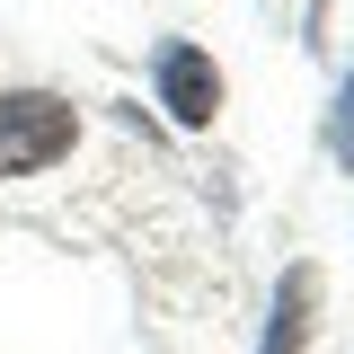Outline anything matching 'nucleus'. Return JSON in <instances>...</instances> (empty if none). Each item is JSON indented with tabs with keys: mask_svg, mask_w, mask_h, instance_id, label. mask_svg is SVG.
Returning <instances> with one entry per match:
<instances>
[{
	"mask_svg": "<svg viewBox=\"0 0 354 354\" xmlns=\"http://www.w3.org/2000/svg\"><path fill=\"white\" fill-rule=\"evenodd\" d=\"M80 142V106L53 88H0V177H36L53 160H71Z\"/></svg>",
	"mask_w": 354,
	"mask_h": 354,
	"instance_id": "nucleus-1",
	"label": "nucleus"
},
{
	"mask_svg": "<svg viewBox=\"0 0 354 354\" xmlns=\"http://www.w3.org/2000/svg\"><path fill=\"white\" fill-rule=\"evenodd\" d=\"M151 80H160V106H169L186 133H204L221 115V71L204 44H160V62H151Z\"/></svg>",
	"mask_w": 354,
	"mask_h": 354,
	"instance_id": "nucleus-2",
	"label": "nucleus"
},
{
	"mask_svg": "<svg viewBox=\"0 0 354 354\" xmlns=\"http://www.w3.org/2000/svg\"><path fill=\"white\" fill-rule=\"evenodd\" d=\"M310 301H319V274H310V266H292V274H283V301H274V319H266V346H257V354H301V337H310Z\"/></svg>",
	"mask_w": 354,
	"mask_h": 354,
	"instance_id": "nucleus-3",
	"label": "nucleus"
},
{
	"mask_svg": "<svg viewBox=\"0 0 354 354\" xmlns=\"http://www.w3.org/2000/svg\"><path fill=\"white\" fill-rule=\"evenodd\" d=\"M328 160L354 177V71H346V88H337V106H328Z\"/></svg>",
	"mask_w": 354,
	"mask_h": 354,
	"instance_id": "nucleus-4",
	"label": "nucleus"
}]
</instances>
